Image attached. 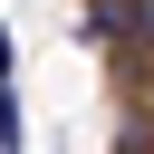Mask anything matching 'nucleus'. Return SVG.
<instances>
[{
    "label": "nucleus",
    "mask_w": 154,
    "mask_h": 154,
    "mask_svg": "<svg viewBox=\"0 0 154 154\" xmlns=\"http://www.w3.org/2000/svg\"><path fill=\"white\" fill-rule=\"evenodd\" d=\"M0 77H19V48H10V19H0Z\"/></svg>",
    "instance_id": "1"
}]
</instances>
